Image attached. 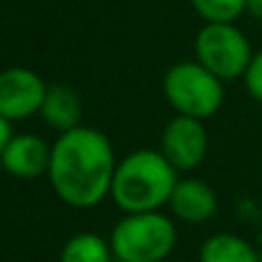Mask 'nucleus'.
Here are the masks:
<instances>
[{
    "mask_svg": "<svg viewBox=\"0 0 262 262\" xmlns=\"http://www.w3.org/2000/svg\"><path fill=\"white\" fill-rule=\"evenodd\" d=\"M113 145L95 127H76L60 134L51 145L49 182L55 195L69 207H97L106 195L115 175Z\"/></svg>",
    "mask_w": 262,
    "mask_h": 262,
    "instance_id": "obj_1",
    "label": "nucleus"
},
{
    "mask_svg": "<svg viewBox=\"0 0 262 262\" xmlns=\"http://www.w3.org/2000/svg\"><path fill=\"white\" fill-rule=\"evenodd\" d=\"M180 182V172L161 149H136L118 161L111 198L124 214L159 212L168 205Z\"/></svg>",
    "mask_w": 262,
    "mask_h": 262,
    "instance_id": "obj_2",
    "label": "nucleus"
},
{
    "mask_svg": "<svg viewBox=\"0 0 262 262\" xmlns=\"http://www.w3.org/2000/svg\"><path fill=\"white\" fill-rule=\"evenodd\" d=\"M108 242L120 262H163L177 244V228L161 212L124 214L113 226Z\"/></svg>",
    "mask_w": 262,
    "mask_h": 262,
    "instance_id": "obj_3",
    "label": "nucleus"
},
{
    "mask_svg": "<svg viewBox=\"0 0 262 262\" xmlns=\"http://www.w3.org/2000/svg\"><path fill=\"white\" fill-rule=\"evenodd\" d=\"M163 95L177 115L207 120L219 113L226 99L223 81L207 67L193 62H177L163 74Z\"/></svg>",
    "mask_w": 262,
    "mask_h": 262,
    "instance_id": "obj_4",
    "label": "nucleus"
},
{
    "mask_svg": "<svg viewBox=\"0 0 262 262\" xmlns=\"http://www.w3.org/2000/svg\"><path fill=\"white\" fill-rule=\"evenodd\" d=\"M251 58V41L235 23H205L195 35V60L223 83L244 78Z\"/></svg>",
    "mask_w": 262,
    "mask_h": 262,
    "instance_id": "obj_5",
    "label": "nucleus"
},
{
    "mask_svg": "<svg viewBox=\"0 0 262 262\" xmlns=\"http://www.w3.org/2000/svg\"><path fill=\"white\" fill-rule=\"evenodd\" d=\"M49 85L28 67H9L0 72V115L9 122H21L39 115Z\"/></svg>",
    "mask_w": 262,
    "mask_h": 262,
    "instance_id": "obj_6",
    "label": "nucleus"
},
{
    "mask_svg": "<svg viewBox=\"0 0 262 262\" xmlns=\"http://www.w3.org/2000/svg\"><path fill=\"white\" fill-rule=\"evenodd\" d=\"M209 147V138L203 120L189 115H175L161 134V154L172 163L177 172L193 170L203 163Z\"/></svg>",
    "mask_w": 262,
    "mask_h": 262,
    "instance_id": "obj_7",
    "label": "nucleus"
},
{
    "mask_svg": "<svg viewBox=\"0 0 262 262\" xmlns=\"http://www.w3.org/2000/svg\"><path fill=\"white\" fill-rule=\"evenodd\" d=\"M0 166L7 175L18 180H37L49 175L51 145L35 134H14L0 157Z\"/></svg>",
    "mask_w": 262,
    "mask_h": 262,
    "instance_id": "obj_8",
    "label": "nucleus"
},
{
    "mask_svg": "<svg viewBox=\"0 0 262 262\" xmlns=\"http://www.w3.org/2000/svg\"><path fill=\"white\" fill-rule=\"evenodd\" d=\"M168 207L180 221L184 223H205L216 214L219 200L214 189L205 180L198 177H184L177 182Z\"/></svg>",
    "mask_w": 262,
    "mask_h": 262,
    "instance_id": "obj_9",
    "label": "nucleus"
},
{
    "mask_svg": "<svg viewBox=\"0 0 262 262\" xmlns=\"http://www.w3.org/2000/svg\"><path fill=\"white\" fill-rule=\"evenodd\" d=\"M81 99L72 88L49 85L39 115L51 129L64 134L69 129L81 127Z\"/></svg>",
    "mask_w": 262,
    "mask_h": 262,
    "instance_id": "obj_10",
    "label": "nucleus"
},
{
    "mask_svg": "<svg viewBox=\"0 0 262 262\" xmlns=\"http://www.w3.org/2000/svg\"><path fill=\"white\" fill-rule=\"evenodd\" d=\"M200 262H260L255 249L239 235L219 232L203 242Z\"/></svg>",
    "mask_w": 262,
    "mask_h": 262,
    "instance_id": "obj_11",
    "label": "nucleus"
},
{
    "mask_svg": "<svg viewBox=\"0 0 262 262\" xmlns=\"http://www.w3.org/2000/svg\"><path fill=\"white\" fill-rule=\"evenodd\" d=\"M111 242L97 232H78L60 251V262H111Z\"/></svg>",
    "mask_w": 262,
    "mask_h": 262,
    "instance_id": "obj_12",
    "label": "nucleus"
},
{
    "mask_svg": "<svg viewBox=\"0 0 262 262\" xmlns=\"http://www.w3.org/2000/svg\"><path fill=\"white\" fill-rule=\"evenodd\" d=\"M191 7L207 23H235L246 14V0H191Z\"/></svg>",
    "mask_w": 262,
    "mask_h": 262,
    "instance_id": "obj_13",
    "label": "nucleus"
},
{
    "mask_svg": "<svg viewBox=\"0 0 262 262\" xmlns=\"http://www.w3.org/2000/svg\"><path fill=\"white\" fill-rule=\"evenodd\" d=\"M244 83H246L249 95L262 104V51L253 53L249 67H246V72H244Z\"/></svg>",
    "mask_w": 262,
    "mask_h": 262,
    "instance_id": "obj_14",
    "label": "nucleus"
},
{
    "mask_svg": "<svg viewBox=\"0 0 262 262\" xmlns=\"http://www.w3.org/2000/svg\"><path fill=\"white\" fill-rule=\"evenodd\" d=\"M12 136H14L12 122H9L7 118H3V115H0V157H3V152H5V147H7V143L12 140Z\"/></svg>",
    "mask_w": 262,
    "mask_h": 262,
    "instance_id": "obj_15",
    "label": "nucleus"
},
{
    "mask_svg": "<svg viewBox=\"0 0 262 262\" xmlns=\"http://www.w3.org/2000/svg\"><path fill=\"white\" fill-rule=\"evenodd\" d=\"M246 14L262 21V0H246Z\"/></svg>",
    "mask_w": 262,
    "mask_h": 262,
    "instance_id": "obj_16",
    "label": "nucleus"
},
{
    "mask_svg": "<svg viewBox=\"0 0 262 262\" xmlns=\"http://www.w3.org/2000/svg\"><path fill=\"white\" fill-rule=\"evenodd\" d=\"M163 262H166V260H163Z\"/></svg>",
    "mask_w": 262,
    "mask_h": 262,
    "instance_id": "obj_17",
    "label": "nucleus"
}]
</instances>
